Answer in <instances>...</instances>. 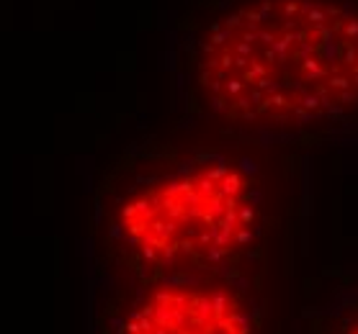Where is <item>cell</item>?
<instances>
[{
	"mask_svg": "<svg viewBox=\"0 0 358 334\" xmlns=\"http://www.w3.org/2000/svg\"><path fill=\"white\" fill-rule=\"evenodd\" d=\"M198 80L216 113L337 118L358 103V8L348 0H247L201 39Z\"/></svg>",
	"mask_w": 358,
	"mask_h": 334,
	"instance_id": "1",
	"label": "cell"
},
{
	"mask_svg": "<svg viewBox=\"0 0 358 334\" xmlns=\"http://www.w3.org/2000/svg\"><path fill=\"white\" fill-rule=\"evenodd\" d=\"M242 175L222 157L206 170L188 162L175 178L152 183L129 200L114 234L137 245L147 262L173 265L178 257L222 262L232 245H247L261 234L253 206L263 196L247 190Z\"/></svg>",
	"mask_w": 358,
	"mask_h": 334,
	"instance_id": "2",
	"label": "cell"
},
{
	"mask_svg": "<svg viewBox=\"0 0 358 334\" xmlns=\"http://www.w3.org/2000/svg\"><path fill=\"white\" fill-rule=\"evenodd\" d=\"M353 334H358V332H353Z\"/></svg>",
	"mask_w": 358,
	"mask_h": 334,
	"instance_id": "3",
	"label": "cell"
}]
</instances>
